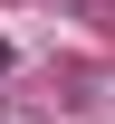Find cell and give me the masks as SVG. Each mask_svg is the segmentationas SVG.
<instances>
[{"label":"cell","mask_w":115,"mask_h":124,"mask_svg":"<svg viewBox=\"0 0 115 124\" xmlns=\"http://www.w3.org/2000/svg\"><path fill=\"white\" fill-rule=\"evenodd\" d=\"M0 67H10V48H0Z\"/></svg>","instance_id":"6da1fadb"}]
</instances>
